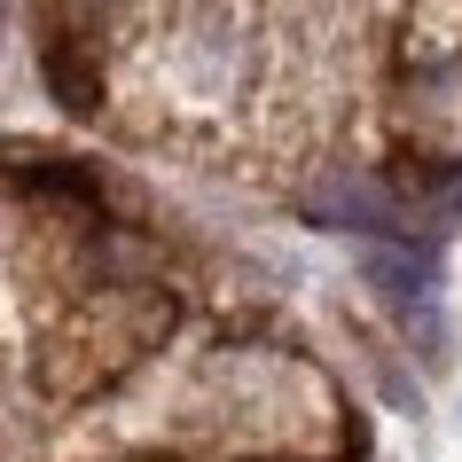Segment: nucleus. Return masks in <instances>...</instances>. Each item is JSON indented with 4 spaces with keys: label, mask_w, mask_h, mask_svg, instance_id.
Returning <instances> with one entry per match:
<instances>
[{
    "label": "nucleus",
    "mask_w": 462,
    "mask_h": 462,
    "mask_svg": "<svg viewBox=\"0 0 462 462\" xmlns=\"http://www.w3.org/2000/svg\"><path fill=\"white\" fill-rule=\"evenodd\" d=\"M314 219H329V227H384V196H376V180H368V172L345 165L337 180L314 196Z\"/></svg>",
    "instance_id": "f257e3e1"
}]
</instances>
